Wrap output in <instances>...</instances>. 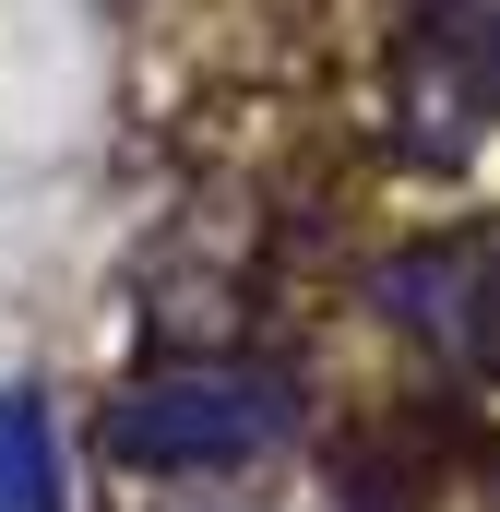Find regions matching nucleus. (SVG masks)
<instances>
[{"label": "nucleus", "instance_id": "7ed1b4c3", "mask_svg": "<svg viewBox=\"0 0 500 512\" xmlns=\"http://www.w3.org/2000/svg\"><path fill=\"white\" fill-rule=\"evenodd\" d=\"M0 512H60V441L36 393H0Z\"/></svg>", "mask_w": 500, "mask_h": 512}, {"label": "nucleus", "instance_id": "f03ea898", "mask_svg": "<svg viewBox=\"0 0 500 512\" xmlns=\"http://www.w3.org/2000/svg\"><path fill=\"white\" fill-rule=\"evenodd\" d=\"M381 310L441 346L465 382L500 393V239H429V251H393L381 262Z\"/></svg>", "mask_w": 500, "mask_h": 512}, {"label": "nucleus", "instance_id": "f257e3e1", "mask_svg": "<svg viewBox=\"0 0 500 512\" xmlns=\"http://www.w3.org/2000/svg\"><path fill=\"white\" fill-rule=\"evenodd\" d=\"M286 429H298V382L262 370V358H227V346L155 358L108 405V453H120L131 477H227L250 453H274Z\"/></svg>", "mask_w": 500, "mask_h": 512}]
</instances>
